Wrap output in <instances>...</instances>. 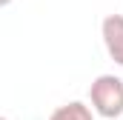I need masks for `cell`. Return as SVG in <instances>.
<instances>
[{
    "label": "cell",
    "mask_w": 123,
    "mask_h": 120,
    "mask_svg": "<svg viewBox=\"0 0 123 120\" xmlns=\"http://www.w3.org/2000/svg\"><path fill=\"white\" fill-rule=\"evenodd\" d=\"M9 3H12V0H0V6H9Z\"/></svg>",
    "instance_id": "cell-4"
},
{
    "label": "cell",
    "mask_w": 123,
    "mask_h": 120,
    "mask_svg": "<svg viewBox=\"0 0 123 120\" xmlns=\"http://www.w3.org/2000/svg\"><path fill=\"white\" fill-rule=\"evenodd\" d=\"M100 34H103V46L109 52V57L117 66H123V14H109L100 23Z\"/></svg>",
    "instance_id": "cell-2"
},
{
    "label": "cell",
    "mask_w": 123,
    "mask_h": 120,
    "mask_svg": "<svg viewBox=\"0 0 123 120\" xmlns=\"http://www.w3.org/2000/svg\"><path fill=\"white\" fill-rule=\"evenodd\" d=\"M89 100H92V109L100 117H109V120L120 117L123 114V80L115 74H100L89 86Z\"/></svg>",
    "instance_id": "cell-1"
},
{
    "label": "cell",
    "mask_w": 123,
    "mask_h": 120,
    "mask_svg": "<svg viewBox=\"0 0 123 120\" xmlns=\"http://www.w3.org/2000/svg\"><path fill=\"white\" fill-rule=\"evenodd\" d=\"M49 120H94V109H89L86 103H80V100H72V103H63L57 106Z\"/></svg>",
    "instance_id": "cell-3"
},
{
    "label": "cell",
    "mask_w": 123,
    "mask_h": 120,
    "mask_svg": "<svg viewBox=\"0 0 123 120\" xmlns=\"http://www.w3.org/2000/svg\"><path fill=\"white\" fill-rule=\"evenodd\" d=\"M0 120H9V117H0Z\"/></svg>",
    "instance_id": "cell-5"
}]
</instances>
